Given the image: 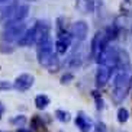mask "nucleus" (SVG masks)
<instances>
[{
	"instance_id": "393cba45",
	"label": "nucleus",
	"mask_w": 132,
	"mask_h": 132,
	"mask_svg": "<svg viewBox=\"0 0 132 132\" xmlns=\"http://www.w3.org/2000/svg\"><path fill=\"white\" fill-rule=\"evenodd\" d=\"M16 132H32V131H29V129H26V128H19Z\"/></svg>"
},
{
	"instance_id": "9b49d317",
	"label": "nucleus",
	"mask_w": 132,
	"mask_h": 132,
	"mask_svg": "<svg viewBox=\"0 0 132 132\" xmlns=\"http://www.w3.org/2000/svg\"><path fill=\"white\" fill-rule=\"evenodd\" d=\"M81 62H83V55H81V50L78 48V50H74L71 52L70 58L67 60V65L70 68H78L81 65Z\"/></svg>"
},
{
	"instance_id": "412c9836",
	"label": "nucleus",
	"mask_w": 132,
	"mask_h": 132,
	"mask_svg": "<svg viewBox=\"0 0 132 132\" xmlns=\"http://www.w3.org/2000/svg\"><path fill=\"white\" fill-rule=\"evenodd\" d=\"M73 78H74V76H73L71 73H65V74L61 77V84H68V83H70Z\"/></svg>"
},
{
	"instance_id": "a211bd4d",
	"label": "nucleus",
	"mask_w": 132,
	"mask_h": 132,
	"mask_svg": "<svg viewBox=\"0 0 132 132\" xmlns=\"http://www.w3.org/2000/svg\"><path fill=\"white\" fill-rule=\"evenodd\" d=\"M15 51V47L12 44H6V42H0V52L3 54H12Z\"/></svg>"
},
{
	"instance_id": "0eeeda50",
	"label": "nucleus",
	"mask_w": 132,
	"mask_h": 132,
	"mask_svg": "<svg viewBox=\"0 0 132 132\" xmlns=\"http://www.w3.org/2000/svg\"><path fill=\"white\" fill-rule=\"evenodd\" d=\"M112 71L113 70H110V68H108L105 65H99V68L96 71V86L97 87H103V86L108 84L109 78L112 76Z\"/></svg>"
},
{
	"instance_id": "f3484780",
	"label": "nucleus",
	"mask_w": 132,
	"mask_h": 132,
	"mask_svg": "<svg viewBox=\"0 0 132 132\" xmlns=\"http://www.w3.org/2000/svg\"><path fill=\"white\" fill-rule=\"evenodd\" d=\"M57 34H58V35L67 34V25H65L64 18H58V19H57Z\"/></svg>"
},
{
	"instance_id": "423d86ee",
	"label": "nucleus",
	"mask_w": 132,
	"mask_h": 132,
	"mask_svg": "<svg viewBox=\"0 0 132 132\" xmlns=\"http://www.w3.org/2000/svg\"><path fill=\"white\" fill-rule=\"evenodd\" d=\"M70 45H71V35H68V34L58 35V38L55 41V52H57V55L65 54L68 48H70Z\"/></svg>"
},
{
	"instance_id": "6ab92c4d",
	"label": "nucleus",
	"mask_w": 132,
	"mask_h": 132,
	"mask_svg": "<svg viewBox=\"0 0 132 132\" xmlns=\"http://www.w3.org/2000/svg\"><path fill=\"white\" fill-rule=\"evenodd\" d=\"M31 128L34 129H39V128H44V122L39 116H34L31 120Z\"/></svg>"
},
{
	"instance_id": "b1692460",
	"label": "nucleus",
	"mask_w": 132,
	"mask_h": 132,
	"mask_svg": "<svg viewBox=\"0 0 132 132\" xmlns=\"http://www.w3.org/2000/svg\"><path fill=\"white\" fill-rule=\"evenodd\" d=\"M4 113V106H3V103L0 102V118H2V115Z\"/></svg>"
},
{
	"instance_id": "39448f33",
	"label": "nucleus",
	"mask_w": 132,
	"mask_h": 132,
	"mask_svg": "<svg viewBox=\"0 0 132 132\" xmlns=\"http://www.w3.org/2000/svg\"><path fill=\"white\" fill-rule=\"evenodd\" d=\"M32 84H34V76L25 73V74H20V76L16 77L13 87L16 90H19V92H26V90H29L32 87Z\"/></svg>"
},
{
	"instance_id": "cd10ccee",
	"label": "nucleus",
	"mask_w": 132,
	"mask_h": 132,
	"mask_svg": "<svg viewBox=\"0 0 132 132\" xmlns=\"http://www.w3.org/2000/svg\"><path fill=\"white\" fill-rule=\"evenodd\" d=\"M120 132H125V131H120Z\"/></svg>"
},
{
	"instance_id": "9d476101",
	"label": "nucleus",
	"mask_w": 132,
	"mask_h": 132,
	"mask_svg": "<svg viewBox=\"0 0 132 132\" xmlns=\"http://www.w3.org/2000/svg\"><path fill=\"white\" fill-rule=\"evenodd\" d=\"M28 13H29V6L25 3H19L18 7H16V10L13 12L12 18H10V22H22L28 16ZM10 22H7V23H10Z\"/></svg>"
},
{
	"instance_id": "20e7f679",
	"label": "nucleus",
	"mask_w": 132,
	"mask_h": 132,
	"mask_svg": "<svg viewBox=\"0 0 132 132\" xmlns=\"http://www.w3.org/2000/svg\"><path fill=\"white\" fill-rule=\"evenodd\" d=\"M89 34V25L86 23L84 20H78L76 23H73L71 26V38H76L77 41H84L87 38Z\"/></svg>"
},
{
	"instance_id": "aec40b11",
	"label": "nucleus",
	"mask_w": 132,
	"mask_h": 132,
	"mask_svg": "<svg viewBox=\"0 0 132 132\" xmlns=\"http://www.w3.org/2000/svg\"><path fill=\"white\" fill-rule=\"evenodd\" d=\"M10 123L16 125V126H22V125L26 123V118L23 116V115H19V116L13 118V119H10Z\"/></svg>"
},
{
	"instance_id": "f8f14e48",
	"label": "nucleus",
	"mask_w": 132,
	"mask_h": 132,
	"mask_svg": "<svg viewBox=\"0 0 132 132\" xmlns=\"http://www.w3.org/2000/svg\"><path fill=\"white\" fill-rule=\"evenodd\" d=\"M76 7H77L78 12L84 13H92L94 12V0H77L76 2Z\"/></svg>"
},
{
	"instance_id": "c85d7f7f",
	"label": "nucleus",
	"mask_w": 132,
	"mask_h": 132,
	"mask_svg": "<svg viewBox=\"0 0 132 132\" xmlns=\"http://www.w3.org/2000/svg\"><path fill=\"white\" fill-rule=\"evenodd\" d=\"M3 2H6V0H3Z\"/></svg>"
},
{
	"instance_id": "bb28decb",
	"label": "nucleus",
	"mask_w": 132,
	"mask_h": 132,
	"mask_svg": "<svg viewBox=\"0 0 132 132\" xmlns=\"http://www.w3.org/2000/svg\"><path fill=\"white\" fill-rule=\"evenodd\" d=\"M0 132H4V131H0Z\"/></svg>"
},
{
	"instance_id": "6e6552de",
	"label": "nucleus",
	"mask_w": 132,
	"mask_h": 132,
	"mask_svg": "<svg viewBox=\"0 0 132 132\" xmlns=\"http://www.w3.org/2000/svg\"><path fill=\"white\" fill-rule=\"evenodd\" d=\"M76 126L80 129V132H90L93 129V122L89 116H86L84 112H78L76 118Z\"/></svg>"
},
{
	"instance_id": "f03ea898",
	"label": "nucleus",
	"mask_w": 132,
	"mask_h": 132,
	"mask_svg": "<svg viewBox=\"0 0 132 132\" xmlns=\"http://www.w3.org/2000/svg\"><path fill=\"white\" fill-rule=\"evenodd\" d=\"M45 35H51V26L48 22L45 20H38L35 22V25L29 29L25 31V34L22 35V38L18 41L19 47H31V45H36L39 39Z\"/></svg>"
},
{
	"instance_id": "4be33fe9",
	"label": "nucleus",
	"mask_w": 132,
	"mask_h": 132,
	"mask_svg": "<svg viewBox=\"0 0 132 132\" xmlns=\"http://www.w3.org/2000/svg\"><path fill=\"white\" fill-rule=\"evenodd\" d=\"M94 132H106V125L103 122H97L94 126Z\"/></svg>"
},
{
	"instance_id": "1a4fd4ad",
	"label": "nucleus",
	"mask_w": 132,
	"mask_h": 132,
	"mask_svg": "<svg viewBox=\"0 0 132 132\" xmlns=\"http://www.w3.org/2000/svg\"><path fill=\"white\" fill-rule=\"evenodd\" d=\"M116 68H120V71H125V73H129V70H131V60H129L128 52L125 50H120V48H118Z\"/></svg>"
},
{
	"instance_id": "5701e85b",
	"label": "nucleus",
	"mask_w": 132,
	"mask_h": 132,
	"mask_svg": "<svg viewBox=\"0 0 132 132\" xmlns=\"http://www.w3.org/2000/svg\"><path fill=\"white\" fill-rule=\"evenodd\" d=\"M13 84H10L9 81H3V80H0V90H9L12 89Z\"/></svg>"
},
{
	"instance_id": "f257e3e1",
	"label": "nucleus",
	"mask_w": 132,
	"mask_h": 132,
	"mask_svg": "<svg viewBox=\"0 0 132 132\" xmlns=\"http://www.w3.org/2000/svg\"><path fill=\"white\" fill-rule=\"evenodd\" d=\"M132 87V76L129 73L120 71L116 74V77L113 80V89H112V102L115 105H120L126 99Z\"/></svg>"
},
{
	"instance_id": "4468645a",
	"label": "nucleus",
	"mask_w": 132,
	"mask_h": 132,
	"mask_svg": "<svg viewBox=\"0 0 132 132\" xmlns=\"http://www.w3.org/2000/svg\"><path fill=\"white\" fill-rule=\"evenodd\" d=\"M128 119H129L128 109H125V108L118 109V122H119V123H125V122H128Z\"/></svg>"
},
{
	"instance_id": "dca6fc26",
	"label": "nucleus",
	"mask_w": 132,
	"mask_h": 132,
	"mask_svg": "<svg viewBox=\"0 0 132 132\" xmlns=\"http://www.w3.org/2000/svg\"><path fill=\"white\" fill-rule=\"evenodd\" d=\"M55 116H57L58 120H61V122H70V119H71L70 113L65 112V110H61V109L55 110Z\"/></svg>"
},
{
	"instance_id": "ddd939ff",
	"label": "nucleus",
	"mask_w": 132,
	"mask_h": 132,
	"mask_svg": "<svg viewBox=\"0 0 132 132\" xmlns=\"http://www.w3.org/2000/svg\"><path fill=\"white\" fill-rule=\"evenodd\" d=\"M35 105H36L38 109L42 110V109H45L48 105H50V97L45 96V94H39V96L35 97Z\"/></svg>"
},
{
	"instance_id": "2eb2a0df",
	"label": "nucleus",
	"mask_w": 132,
	"mask_h": 132,
	"mask_svg": "<svg viewBox=\"0 0 132 132\" xmlns=\"http://www.w3.org/2000/svg\"><path fill=\"white\" fill-rule=\"evenodd\" d=\"M92 96H93L94 102H96L97 110H102V109L105 108V103H103V97H102V94L99 93L97 90H93V92H92Z\"/></svg>"
},
{
	"instance_id": "7ed1b4c3",
	"label": "nucleus",
	"mask_w": 132,
	"mask_h": 132,
	"mask_svg": "<svg viewBox=\"0 0 132 132\" xmlns=\"http://www.w3.org/2000/svg\"><path fill=\"white\" fill-rule=\"evenodd\" d=\"M26 31V25L23 22H10L4 25V29L2 31V42L12 44L18 42L22 35Z\"/></svg>"
},
{
	"instance_id": "a878e982",
	"label": "nucleus",
	"mask_w": 132,
	"mask_h": 132,
	"mask_svg": "<svg viewBox=\"0 0 132 132\" xmlns=\"http://www.w3.org/2000/svg\"><path fill=\"white\" fill-rule=\"evenodd\" d=\"M29 2H35V0H29Z\"/></svg>"
}]
</instances>
